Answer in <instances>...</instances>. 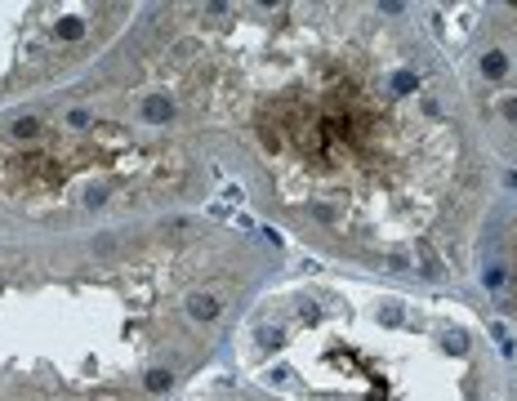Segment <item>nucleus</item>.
Listing matches in <instances>:
<instances>
[{
	"instance_id": "nucleus-2",
	"label": "nucleus",
	"mask_w": 517,
	"mask_h": 401,
	"mask_svg": "<svg viewBox=\"0 0 517 401\" xmlns=\"http://www.w3.org/2000/svg\"><path fill=\"white\" fill-rule=\"evenodd\" d=\"M138 5H0V103H41L85 76L138 23Z\"/></svg>"
},
{
	"instance_id": "nucleus-3",
	"label": "nucleus",
	"mask_w": 517,
	"mask_h": 401,
	"mask_svg": "<svg viewBox=\"0 0 517 401\" xmlns=\"http://www.w3.org/2000/svg\"><path fill=\"white\" fill-rule=\"evenodd\" d=\"M455 41H446L495 174L517 178V5H473Z\"/></svg>"
},
{
	"instance_id": "nucleus-4",
	"label": "nucleus",
	"mask_w": 517,
	"mask_h": 401,
	"mask_svg": "<svg viewBox=\"0 0 517 401\" xmlns=\"http://www.w3.org/2000/svg\"><path fill=\"white\" fill-rule=\"evenodd\" d=\"M183 401H348L339 393H295L277 384H250V379H219L210 388H196Z\"/></svg>"
},
{
	"instance_id": "nucleus-1",
	"label": "nucleus",
	"mask_w": 517,
	"mask_h": 401,
	"mask_svg": "<svg viewBox=\"0 0 517 401\" xmlns=\"http://www.w3.org/2000/svg\"><path fill=\"white\" fill-rule=\"evenodd\" d=\"M129 41L272 232L361 285L464 303L500 174L428 9L156 5Z\"/></svg>"
}]
</instances>
